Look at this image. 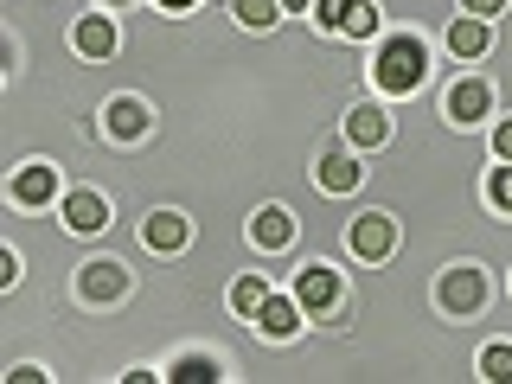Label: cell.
Listing matches in <instances>:
<instances>
[{"mask_svg":"<svg viewBox=\"0 0 512 384\" xmlns=\"http://www.w3.org/2000/svg\"><path fill=\"white\" fill-rule=\"evenodd\" d=\"M423 71H429V58H423V45H416L410 32H404V39H391V45L378 52V64H372V77H378V90H384V96L416 90V84H423Z\"/></svg>","mask_w":512,"mask_h":384,"instance_id":"cell-1","label":"cell"},{"mask_svg":"<svg viewBox=\"0 0 512 384\" xmlns=\"http://www.w3.org/2000/svg\"><path fill=\"white\" fill-rule=\"evenodd\" d=\"M295 301L308 314H320V308H333V301H340V276H333V269H320V263H308L295 276Z\"/></svg>","mask_w":512,"mask_h":384,"instance_id":"cell-2","label":"cell"},{"mask_svg":"<svg viewBox=\"0 0 512 384\" xmlns=\"http://www.w3.org/2000/svg\"><path fill=\"white\" fill-rule=\"evenodd\" d=\"M391 218H359V224H352V231H346V244H352V256H372V263H378V256H391Z\"/></svg>","mask_w":512,"mask_h":384,"instance_id":"cell-3","label":"cell"},{"mask_svg":"<svg viewBox=\"0 0 512 384\" xmlns=\"http://www.w3.org/2000/svg\"><path fill=\"white\" fill-rule=\"evenodd\" d=\"M442 308L448 314H474L480 308V276L474 269H448L442 276Z\"/></svg>","mask_w":512,"mask_h":384,"instance_id":"cell-4","label":"cell"},{"mask_svg":"<svg viewBox=\"0 0 512 384\" xmlns=\"http://www.w3.org/2000/svg\"><path fill=\"white\" fill-rule=\"evenodd\" d=\"M487 103H493V96H487L480 77H461V84L448 90V116H455V122H480V116H487Z\"/></svg>","mask_w":512,"mask_h":384,"instance_id":"cell-5","label":"cell"},{"mask_svg":"<svg viewBox=\"0 0 512 384\" xmlns=\"http://www.w3.org/2000/svg\"><path fill=\"white\" fill-rule=\"evenodd\" d=\"M77 288H84V301H116L122 288H128V276H122V263H90Z\"/></svg>","mask_w":512,"mask_h":384,"instance_id":"cell-6","label":"cell"},{"mask_svg":"<svg viewBox=\"0 0 512 384\" xmlns=\"http://www.w3.org/2000/svg\"><path fill=\"white\" fill-rule=\"evenodd\" d=\"M250 237H256L263 250H282L288 237H295V218H288L282 205H263V212H256V224H250Z\"/></svg>","mask_w":512,"mask_h":384,"instance_id":"cell-7","label":"cell"},{"mask_svg":"<svg viewBox=\"0 0 512 384\" xmlns=\"http://www.w3.org/2000/svg\"><path fill=\"white\" fill-rule=\"evenodd\" d=\"M141 244L148 250H180L186 244V218L180 212H154L148 224H141Z\"/></svg>","mask_w":512,"mask_h":384,"instance_id":"cell-8","label":"cell"},{"mask_svg":"<svg viewBox=\"0 0 512 384\" xmlns=\"http://www.w3.org/2000/svg\"><path fill=\"white\" fill-rule=\"evenodd\" d=\"M64 224H71V231H96V224H109V205L96 199V192H71V199H64Z\"/></svg>","mask_w":512,"mask_h":384,"instance_id":"cell-9","label":"cell"},{"mask_svg":"<svg viewBox=\"0 0 512 384\" xmlns=\"http://www.w3.org/2000/svg\"><path fill=\"white\" fill-rule=\"evenodd\" d=\"M448 52H455V58H480V52H487V20H455V26H448Z\"/></svg>","mask_w":512,"mask_h":384,"instance_id":"cell-10","label":"cell"},{"mask_svg":"<svg viewBox=\"0 0 512 384\" xmlns=\"http://www.w3.org/2000/svg\"><path fill=\"white\" fill-rule=\"evenodd\" d=\"M52 186H58L52 167H26L20 180H13V199H20V205H45V199H52Z\"/></svg>","mask_w":512,"mask_h":384,"instance_id":"cell-11","label":"cell"},{"mask_svg":"<svg viewBox=\"0 0 512 384\" xmlns=\"http://www.w3.org/2000/svg\"><path fill=\"white\" fill-rule=\"evenodd\" d=\"M141 128H148V109L135 103V96H122V103H109V135H122V141H135Z\"/></svg>","mask_w":512,"mask_h":384,"instance_id":"cell-12","label":"cell"},{"mask_svg":"<svg viewBox=\"0 0 512 384\" xmlns=\"http://www.w3.org/2000/svg\"><path fill=\"white\" fill-rule=\"evenodd\" d=\"M346 135L359 141V148H378V141L391 135V122H384L378 109H352V116H346Z\"/></svg>","mask_w":512,"mask_h":384,"instance_id":"cell-13","label":"cell"},{"mask_svg":"<svg viewBox=\"0 0 512 384\" xmlns=\"http://www.w3.org/2000/svg\"><path fill=\"white\" fill-rule=\"evenodd\" d=\"M77 52H84V58H109V52H116V26H109V20H84V26H77Z\"/></svg>","mask_w":512,"mask_h":384,"instance_id":"cell-14","label":"cell"},{"mask_svg":"<svg viewBox=\"0 0 512 384\" xmlns=\"http://www.w3.org/2000/svg\"><path fill=\"white\" fill-rule=\"evenodd\" d=\"M301 327V301H263V333H276V340H288V333Z\"/></svg>","mask_w":512,"mask_h":384,"instance_id":"cell-15","label":"cell"},{"mask_svg":"<svg viewBox=\"0 0 512 384\" xmlns=\"http://www.w3.org/2000/svg\"><path fill=\"white\" fill-rule=\"evenodd\" d=\"M320 186H327V192H352V186H359V160L327 154V160H320Z\"/></svg>","mask_w":512,"mask_h":384,"instance_id":"cell-16","label":"cell"},{"mask_svg":"<svg viewBox=\"0 0 512 384\" xmlns=\"http://www.w3.org/2000/svg\"><path fill=\"white\" fill-rule=\"evenodd\" d=\"M263 301H269V288H263V276H244L231 288V308L237 314H263Z\"/></svg>","mask_w":512,"mask_h":384,"instance_id":"cell-17","label":"cell"},{"mask_svg":"<svg viewBox=\"0 0 512 384\" xmlns=\"http://www.w3.org/2000/svg\"><path fill=\"white\" fill-rule=\"evenodd\" d=\"M359 7V0H314V20L327 26V32H346V13Z\"/></svg>","mask_w":512,"mask_h":384,"instance_id":"cell-18","label":"cell"},{"mask_svg":"<svg viewBox=\"0 0 512 384\" xmlns=\"http://www.w3.org/2000/svg\"><path fill=\"white\" fill-rule=\"evenodd\" d=\"M480 372L500 378V384H512V346H487V352H480Z\"/></svg>","mask_w":512,"mask_h":384,"instance_id":"cell-19","label":"cell"},{"mask_svg":"<svg viewBox=\"0 0 512 384\" xmlns=\"http://www.w3.org/2000/svg\"><path fill=\"white\" fill-rule=\"evenodd\" d=\"M276 7H282V0H237V20H244V26H269Z\"/></svg>","mask_w":512,"mask_h":384,"instance_id":"cell-20","label":"cell"},{"mask_svg":"<svg viewBox=\"0 0 512 384\" xmlns=\"http://www.w3.org/2000/svg\"><path fill=\"white\" fill-rule=\"evenodd\" d=\"M173 378H180V384H212L218 365L212 359H180V365H173Z\"/></svg>","mask_w":512,"mask_h":384,"instance_id":"cell-21","label":"cell"},{"mask_svg":"<svg viewBox=\"0 0 512 384\" xmlns=\"http://www.w3.org/2000/svg\"><path fill=\"white\" fill-rule=\"evenodd\" d=\"M346 32H352V39H365V32H378V7H372V0H359V7L346 13Z\"/></svg>","mask_w":512,"mask_h":384,"instance_id":"cell-22","label":"cell"},{"mask_svg":"<svg viewBox=\"0 0 512 384\" xmlns=\"http://www.w3.org/2000/svg\"><path fill=\"white\" fill-rule=\"evenodd\" d=\"M487 199L500 205V212H512V160H506V167H500V173L487 180Z\"/></svg>","mask_w":512,"mask_h":384,"instance_id":"cell-23","label":"cell"},{"mask_svg":"<svg viewBox=\"0 0 512 384\" xmlns=\"http://www.w3.org/2000/svg\"><path fill=\"white\" fill-rule=\"evenodd\" d=\"M493 154L512 160V122H500V135H493Z\"/></svg>","mask_w":512,"mask_h":384,"instance_id":"cell-24","label":"cell"},{"mask_svg":"<svg viewBox=\"0 0 512 384\" xmlns=\"http://www.w3.org/2000/svg\"><path fill=\"white\" fill-rule=\"evenodd\" d=\"M468 13H474V20H487V13H500V0H468Z\"/></svg>","mask_w":512,"mask_h":384,"instance_id":"cell-25","label":"cell"},{"mask_svg":"<svg viewBox=\"0 0 512 384\" xmlns=\"http://www.w3.org/2000/svg\"><path fill=\"white\" fill-rule=\"evenodd\" d=\"M160 7H173V13H180V7H192V0H160Z\"/></svg>","mask_w":512,"mask_h":384,"instance_id":"cell-26","label":"cell"},{"mask_svg":"<svg viewBox=\"0 0 512 384\" xmlns=\"http://www.w3.org/2000/svg\"><path fill=\"white\" fill-rule=\"evenodd\" d=\"M282 7H295V13H301V7H308V0H282Z\"/></svg>","mask_w":512,"mask_h":384,"instance_id":"cell-27","label":"cell"}]
</instances>
